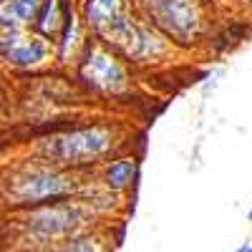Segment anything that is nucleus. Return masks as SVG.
<instances>
[{
  "label": "nucleus",
  "mask_w": 252,
  "mask_h": 252,
  "mask_svg": "<svg viewBox=\"0 0 252 252\" xmlns=\"http://www.w3.org/2000/svg\"><path fill=\"white\" fill-rule=\"evenodd\" d=\"M53 58V46L31 28H0V61L20 71L43 68Z\"/></svg>",
  "instance_id": "obj_7"
},
{
  "label": "nucleus",
  "mask_w": 252,
  "mask_h": 252,
  "mask_svg": "<svg viewBox=\"0 0 252 252\" xmlns=\"http://www.w3.org/2000/svg\"><path fill=\"white\" fill-rule=\"evenodd\" d=\"M121 146V131L111 124H86L43 136L35 144L40 161L83 174L91 166L109 161Z\"/></svg>",
  "instance_id": "obj_2"
},
{
  "label": "nucleus",
  "mask_w": 252,
  "mask_h": 252,
  "mask_svg": "<svg viewBox=\"0 0 252 252\" xmlns=\"http://www.w3.org/2000/svg\"><path fill=\"white\" fill-rule=\"evenodd\" d=\"M139 179V157L134 154H114L109 161H103L98 182L114 194H126L134 189Z\"/></svg>",
  "instance_id": "obj_9"
},
{
  "label": "nucleus",
  "mask_w": 252,
  "mask_h": 252,
  "mask_svg": "<svg viewBox=\"0 0 252 252\" xmlns=\"http://www.w3.org/2000/svg\"><path fill=\"white\" fill-rule=\"evenodd\" d=\"M43 0H0V28H31Z\"/></svg>",
  "instance_id": "obj_12"
},
{
  "label": "nucleus",
  "mask_w": 252,
  "mask_h": 252,
  "mask_svg": "<svg viewBox=\"0 0 252 252\" xmlns=\"http://www.w3.org/2000/svg\"><path fill=\"white\" fill-rule=\"evenodd\" d=\"M247 220H250V224H252V207H250V212H247Z\"/></svg>",
  "instance_id": "obj_16"
},
{
  "label": "nucleus",
  "mask_w": 252,
  "mask_h": 252,
  "mask_svg": "<svg viewBox=\"0 0 252 252\" xmlns=\"http://www.w3.org/2000/svg\"><path fill=\"white\" fill-rule=\"evenodd\" d=\"M129 8H131L129 0H81L78 18H81L83 28H86L94 38H98Z\"/></svg>",
  "instance_id": "obj_8"
},
{
  "label": "nucleus",
  "mask_w": 252,
  "mask_h": 252,
  "mask_svg": "<svg viewBox=\"0 0 252 252\" xmlns=\"http://www.w3.org/2000/svg\"><path fill=\"white\" fill-rule=\"evenodd\" d=\"M83 23L78 18V10L71 5V10L66 13V20H63V28L58 33V38L53 40V58L58 63H76L83 46H86V35H83Z\"/></svg>",
  "instance_id": "obj_10"
},
{
  "label": "nucleus",
  "mask_w": 252,
  "mask_h": 252,
  "mask_svg": "<svg viewBox=\"0 0 252 252\" xmlns=\"http://www.w3.org/2000/svg\"><path fill=\"white\" fill-rule=\"evenodd\" d=\"M71 0H43V5L38 10L35 23L31 26L33 33H38L43 40L53 46V40L58 38L61 28H63V20H66V13L71 10Z\"/></svg>",
  "instance_id": "obj_11"
},
{
  "label": "nucleus",
  "mask_w": 252,
  "mask_h": 252,
  "mask_svg": "<svg viewBox=\"0 0 252 252\" xmlns=\"http://www.w3.org/2000/svg\"><path fill=\"white\" fill-rule=\"evenodd\" d=\"M232 252H252V242H245V245H240V247H235Z\"/></svg>",
  "instance_id": "obj_14"
},
{
  "label": "nucleus",
  "mask_w": 252,
  "mask_h": 252,
  "mask_svg": "<svg viewBox=\"0 0 252 252\" xmlns=\"http://www.w3.org/2000/svg\"><path fill=\"white\" fill-rule=\"evenodd\" d=\"M96 217L98 215L91 212L78 199L46 204V207H35V209H23V215L18 217L20 242L31 252L33 250L51 252L71 237L91 232Z\"/></svg>",
  "instance_id": "obj_3"
},
{
  "label": "nucleus",
  "mask_w": 252,
  "mask_h": 252,
  "mask_svg": "<svg viewBox=\"0 0 252 252\" xmlns=\"http://www.w3.org/2000/svg\"><path fill=\"white\" fill-rule=\"evenodd\" d=\"M94 40L114 51L126 66H154V63L169 58L174 48L161 33H157L149 23H144L131 8Z\"/></svg>",
  "instance_id": "obj_5"
},
{
  "label": "nucleus",
  "mask_w": 252,
  "mask_h": 252,
  "mask_svg": "<svg viewBox=\"0 0 252 252\" xmlns=\"http://www.w3.org/2000/svg\"><path fill=\"white\" fill-rule=\"evenodd\" d=\"M76 76L81 86L103 96V98H121L131 94V71L129 66L106 46L89 38L76 61Z\"/></svg>",
  "instance_id": "obj_6"
},
{
  "label": "nucleus",
  "mask_w": 252,
  "mask_h": 252,
  "mask_svg": "<svg viewBox=\"0 0 252 252\" xmlns=\"http://www.w3.org/2000/svg\"><path fill=\"white\" fill-rule=\"evenodd\" d=\"M129 5L172 46L192 48L207 33L202 0H129Z\"/></svg>",
  "instance_id": "obj_4"
},
{
  "label": "nucleus",
  "mask_w": 252,
  "mask_h": 252,
  "mask_svg": "<svg viewBox=\"0 0 252 252\" xmlns=\"http://www.w3.org/2000/svg\"><path fill=\"white\" fill-rule=\"evenodd\" d=\"M51 252H109V242L96 232H83L78 237H71L63 245H58Z\"/></svg>",
  "instance_id": "obj_13"
},
{
  "label": "nucleus",
  "mask_w": 252,
  "mask_h": 252,
  "mask_svg": "<svg viewBox=\"0 0 252 252\" xmlns=\"http://www.w3.org/2000/svg\"><path fill=\"white\" fill-rule=\"evenodd\" d=\"M237 3H242V5H250V8H252V0H237Z\"/></svg>",
  "instance_id": "obj_15"
},
{
  "label": "nucleus",
  "mask_w": 252,
  "mask_h": 252,
  "mask_svg": "<svg viewBox=\"0 0 252 252\" xmlns=\"http://www.w3.org/2000/svg\"><path fill=\"white\" fill-rule=\"evenodd\" d=\"M86 174L68 172L48 161L15 164L0 177V199L10 209H35L46 204L71 202L78 197Z\"/></svg>",
  "instance_id": "obj_1"
}]
</instances>
